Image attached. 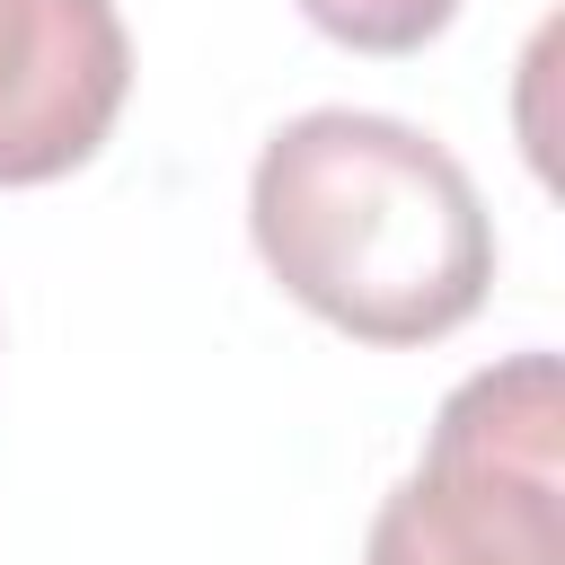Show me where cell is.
<instances>
[{
    "label": "cell",
    "instance_id": "1",
    "mask_svg": "<svg viewBox=\"0 0 565 565\" xmlns=\"http://www.w3.org/2000/svg\"><path fill=\"white\" fill-rule=\"evenodd\" d=\"M247 230L265 274L353 344H433L494 282L477 177L433 132L362 106H309L256 150Z\"/></svg>",
    "mask_w": 565,
    "mask_h": 565
},
{
    "label": "cell",
    "instance_id": "2",
    "mask_svg": "<svg viewBox=\"0 0 565 565\" xmlns=\"http://www.w3.org/2000/svg\"><path fill=\"white\" fill-rule=\"evenodd\" d=\"M362 565H565V380L556 353L468 371L415 477L371 512Z\"/></svg>",
    "mask_w": 565,
    "mask_h": 565
},
{
    "label": "cell",
    "instance_id": "3",
    "mask_svg": "<svg viewBox=\"0 0 565 565\" xmlns=\"http://www.w3.org/2000/svg\"><path fill=\"white\" fill-rule=\"evenodd\" d=\"M132 88L115 0H0V185H53L97 159Z\"/></svg>",
    "mask_w": 565,
    "mask_h": 565
},
{
    "label": "cell",
    "instance_id": "4",
    "mask_svg": "<svg viewBox=\"0 0 565 565\" xmlns=\"http://www.w3.org/2000/svg\"><path fill=\"white\" fill-rule=\"evenodd\" d=\"M459 0H300V18L353 53H415L450 26Z\"/></svg>",
    "mask_w": 565,
    "mask_h": 565
}]
</instances>
